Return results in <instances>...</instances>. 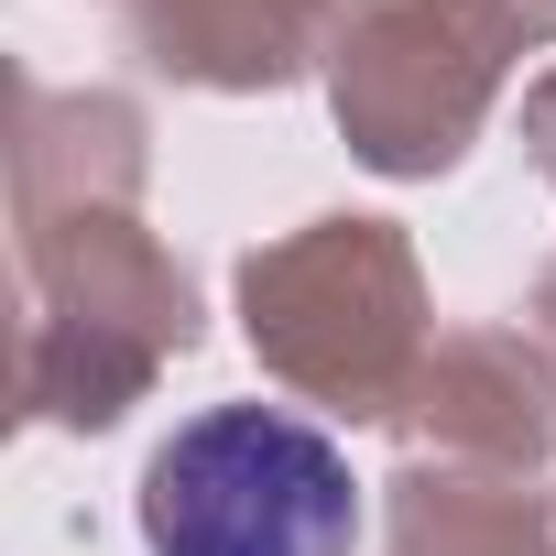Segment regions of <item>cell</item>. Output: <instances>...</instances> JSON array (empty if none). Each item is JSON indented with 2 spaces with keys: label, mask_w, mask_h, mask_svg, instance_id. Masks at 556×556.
<instances>
[{
  "label": "cell",
  "mask_w": 556,
  "mask_h": 556,
  "mask_svg": "<svg viewBox=\"0 0 556 556\" xmlns=\"http://www.w3.org/2000/svg\"><path fill=\"white\" fill-rule=\"evenodd\" d=\"M142 545L153 556H350L361 480L339 437L285 404H207L142 469Z\"/></svg>",
  "instance_id": "obj_1"
}]
</instances>
